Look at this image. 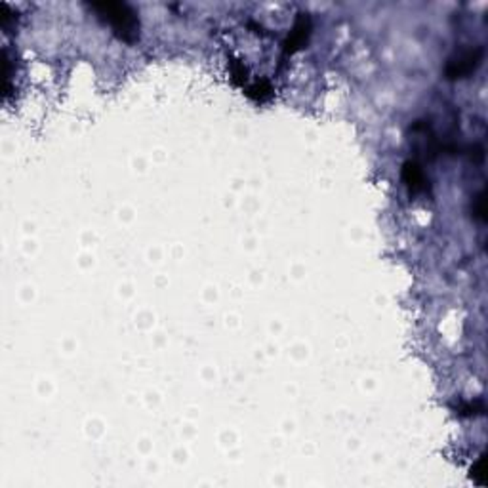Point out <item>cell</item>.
I'll list each match as a JSON object with an SVG mask.
<instances>
[{
  "label": "cell",
  "instance_id": "6da1fadb",
  "mask_svg": "<svg viewBox=\"0 0 488 488\" xmlns=\"http://www.w3.org/2000/svg\"><path fill=\"white\" fill-rule=\"evenodd\" d=\"M90 8L98 14V17L109 23L113 33L120 41L132 44L140 38V20L132 8L124 2H94Z\"/></svg>",
  "mask_w": 488,
  "mask_h": 488
},
{
  "label": "cell",
  "instance_id": "7a4b0ae2",
  "mask_svg": "<svg viewBox=\"0 0 488 488\" xmlns=\"http://www.w3.org/2000/svg\"><path fill=\"white\" fill-rule=\"evenodd\" d=\"M485 56V50L481 46H475L466 52H461L456 57H450L447 63V77L456 80V78L469 77L471 73L479 69V65Z\"/></svg>",
  "mask_w": 488,
  "mask_h": 488
},
{
  "label": "cell",
  "instance_id": "3957f363",
  "mask_svg": "<svg viewBox=\"0 0 488 488\" xmlns=\"http://www.w3.org/2000/svg\"><path fill=\"white\" fill-rule=\"evenodd\" d=\"M403 180L412 193H422L427 189V178L416 161H406L403 164Z\"/></svg>",
  "mask_w": 488,
  "mask_h": 488
},
{
  "label": "cell",
  "instance_id": "277c9868",
  "mask_svg": "<svg viewBox=\"0 0 488 488\" xmlns=\"http://www.w3.org/2000/svg\"><path fill=\"white\" fill-rule=\"evenodd\" d=\"M309 20L307 17H300V20L296 21V25H294V29L290 31V35H288V38H286L285 42V56H292L296 50H300L301 46H303V42L307 41V36H309Z\"/></svg>",
  "mask_w": 488,
  "mask_h": 488
},
{
  "label": "cell",
  "instance_id": "5b68a950",
  "mask_svg": "<svg viewBox=\"0 0 488 488\" xmlns=\"http://www.w3.org/2000/svg\"><path fill=\"white\" fill-rule=\"evenodd\" d=\"M473 216L475 220H479V222H485V212H487V208H485V191H479L477 195H475L473 199Z\"/></svg>",
  "mask_w": 488,
  "mask_h": 488
}]
</instances>
